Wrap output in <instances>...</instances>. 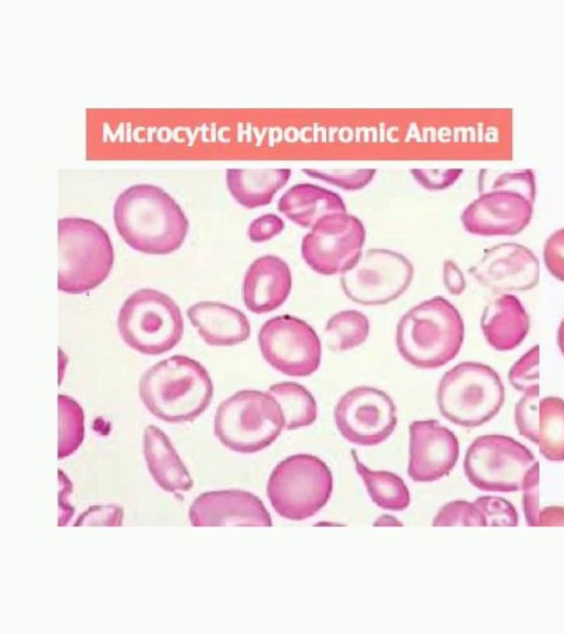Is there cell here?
Here are the masks:
<instances>
[{"instance_id": "ba28073f", "label": "cell", "mask_w": 564, "mask_h": 634, "mask_svg": "<svg viewBox=\"0 0 564 634\" xmlns=\"http://www.w3.org/2000/svg\"><path fill=\"white\" fill-rule=\"evenodd\" d=\"M118 330L132 349L150 356L174 348L183 335L178 305L166 294L151 288L132 293L118 314Z\"/></svg>"}, {"instance_id": "44dd1931", "label": "cell", "mask_w": 564, "mask_h": 634, "mask_svg": "<svg viewBox=\"0 0 564 634\" xmlns=\"http://www.w3.org/2000/svg\"><path fill=\"white\" fill-rule=\"evenodd\" d=\"M278 210L296 225L313 228L326 216L346 214V206L338 194L313 184L301 183L280 197Z\"/></svg>"}, {"instance_id": "277c9868", "label": "cell", "mask_w": 564, "mask_h": 634, "mask_svg": "<svg viewBox=\"0 0 564 634\" xmlns=\"http://www.w3.org/2000/svg\"><path fill=\"white\" fill-rule=\"evenodd\" d=\"M480 196L463 211L464 228L479 236H514L530 222L535 199L531 170L480 177Z\"/></svg>"}, {"instance_id": "e575fe53", "label": "cell", "mask_w": 564, "mask_h": 634, "mask_svg": "<svg viewBox=\"0 0 564 634\" xmlns=\"http://www.w3.org/2000/svg\"><path fill=\"white\" fill-rule=\"evenodd\" d=\"M123 510L115 505H94L83 512L74 526H121Z\"/></svg>"}, {"instance_id": "484cf974", "label": "cell", "mask_w": 564, "mask_h": 634, "mask_svg": "<svg viewBox=\"0 0 564 634\" xmlns=\"http://www.w3.org/2000/svg\"><path fill=\"white\" fill-rule=\"evenodd\" d=\"M549 460H564V400L547 396L539 402L535 442Z\"/></svg>"}, {"instance_id": "e0dca14e", "label": "cell", "mask_w": 564, "mask_h": 634, "mask_svg": "<svg viewBox=\"0 0 564 634\" xmlns=\"http://www.w3.org/2000/svg\"><path fill=\"white\" fill-rule=\"evenodd\" d=\"M193 526H271V515L251 492L229 489L198 495L188 511Z\"/></svg>"}, {"instance_id": "b9f144b4", "label": "cell", "mask_w": 564, "mask_h": 634, "mask_svg": "<svg viewBox=\"0 0 564 634\" xmlns=\"http://www.w3.org/2000/svg\"><path fill=\"white\" fill-rule=\"evenodd\" d=\"M557 343L564 356V319L562 320L557 330Z\"/></svg>"}, {"instance_id": "4dcf8cb0", "label": "cell", "mask_w": 564, "mask_h": 634, "mask_svg": "<svg viewBox=\"0 0 564 634\" xmlns=\"http://www.w3.org/2000/svg\"><path fill=\"white\" fill-rule=\"evenodd\" d=\"M509 381L521 392L539 389V346L525 352L510 369Z\"/></svg>"}, {"instance_id": "60d3db41", "label": "cell", "mask_w": 564, "mask_h": 634, "mask_svg": "<svg viewBox=\"0 0 564 634\" xmlns=\"http://www.w3.org/2000/svg\"><path fill=\"white\" fill-rule=\"evenodd\" d=\"M402 525V523L398 522L395 517L390 515L380 516L375 525Z\"/></svg>"}, {"instance_id": "d4e9b609", "label": "cell", "mask_w": 564, "mask_h": 634, "mask_svg": "<svg viewBox=\"0 0 564 634\" xmlns=\"http://www.w3.org/2000/svg\"><path fill=\"white\" fill-rule=\"evenodd\" d=\"M269 393L279 404L284 429L293 430L312 425L317 417L316 401L308 390L295 382L272 384Z\"/></svg>"}, {"instance_id": "603a6c76", "label": "cell", "mask_w": 564, "mask_h": 634, "mask_svg": "<svg viewBox=\"0 0 564 634\" xmlns=\"http://www.w3.org/2000/svg\"><path fill=\"white\" fill-rule=\"evenodd\" d=\"M291 176L290 168H228L226 182L232 197L247 208L271 203Z\"/></svg>"}, {"instance_id": "5bb4252c", "label": "cell", "mask_w": 564, "mask_h": 634, "mask_svg": "<svg viewBox=\"0 0 564 634\" xmlns=\"http://www.w3.org/2000/svg\"><path fill=\"white\" fill-rule=\"evenodd\" d=\"M340 435L360 446H375L388 439L397 427V408L383 391L357 386L345 393L334 409Z\"/></svg>"}, {"instance_id": "8fae6325", "label": "cell", "mask_w": 564, "mask_h": 634, "mask_svg": "<svg viewBox=\"0 0 564 634\" xmlns=\"http://www.w3.org/2000/svg\"><path fill=\"white\" fill-rule=\"evenodd\" d=\"M413 275V265L403 254L388 249H370L341 273L340 285L354 303L378 306L401 296Z\"/></svg>"}, {"instance_id": "f35d334b", "label": "cell", "mask_w": 564, "mask_h": 634, "mask_svg": "<svg viewBox=\"0 0 564 634\" xmlns=\"http://www.w3.org/2000/svg\"><path fill=\"white\" fill-rule=\"evenodd\" d=\"M443 281L446 289L452 295H459L466 288L464 274L452 260H446L443 264Z\"/></svg>"}, {"instance_id": "52a82bcc", "label": "cell", "mask_w": 564, "mask_h": 634, "mask_svg": "<svg viewBox=\"0 0 564 634\" xmlns=\"http://www.w3.org/2000/svg\"><path fill=\"white\" fill-rule=\"evenodd\" d=\"M284 429L278 402L258 390H242L220 403L214 433L228 449L252 453L269 447Z\"/></svg>"}, {"instance_id": "d590c367", "label": "cell", "mask_w": 564, "mask_h": 634, "mask_svg": "<svg viewBox=\"0 0 564 634\" xmlns=\"http://www.w3.org/2000/svg\"><path fill=\"white\" fill-rule=\"evenodd\" d=\"M543 256L550 273L564 282V228L549 237L544 244Z\"/></svg>"}, {"instance_id": "2e32d148", "label": "cell", "mask_w": 564, "mask_h": 634, "mask_svg": "<svg viewBox=\"0 0 564 634\" xmlns=\"http://www.w3.org/2000/svg\"><path fill=\"white\" fill-rule=\"evenodd\" d=\"M409 430L410 478L415 482H432L448 476L459 456L454 433L435 419L414 420Z\"/></svg>"}, {"instance_id": "5b68a950", "label": "cell", "mask_w": 564, "mask_h": 634, "mask_svg": "<svg viewBox=\"0 0 564 634\" xmlns=\"http://www.w3.org/2000/svg\"><path fill=\"white\" fill-rule=\"evenodd\" d=\"M113 249L106 230L93 220H58V289L80 294L96 288L109 275Z\"/></svg>"}, {"instance_id": "836d02e7", "label": "cell", "mask_w": 564, "mask_h": 634, "mask_svg": "<svg viewBox=\"0 0 564 634\" xmlns=\"http://www.w3.org/2000/svg\"><path fill=\"white\" fill-rule=\"evenodd\" d=\"M539 461L534 462L533 466L527 472L523 484V511L527 524L530 526H538L539 524Z\"/></svg>"}, {"instance_id": "4fadbf2b", "label": "cell", "mask_w": 564, "mask_h": 634, "mask_svg": "<svg viewBox=\"0 0 564 634\" xmlns=\"http://www.w3.org/2000/svg\"><path fill=\"white\" fill-rule=\"evenodd\" d=\"M365 238V227L359 218L347 212L326 216L304 236L302 256L319 274L344 273L361 255Z\"/></svg>"}, {"instance_id": "cb8c5ba5", "label": "cell", "mask_w": 564, "mask_h": 634, "mask_svg": "<svg viewBox=\"0 0 564 634\" xmlns=\"http://www.w3.org/2000/svg\"><path fill=\"white\" fill-rule=\"evenodd\" d=\"M351 456L369 496L378 506L388 511H403L409 506V489L399 476L390 471L370 470L358 459L355 450H351Z\"/></svg>"}, {"instance_id": "7402d4cb", "label": "cell", "mask_w": 564, "mask_h": 634, "mask_svg": "<svg viewBox=\"0 0 564 634\" xmlns=\"http://www.w3.org/2000/svg\"><path fill=\"white\" fill-rule=\"evenodd\" d=\"M143 455L150 474L163 490L176 493L192 489L189 472L169 437L156 426L149 425L144 429Z\"/></svg>"}, {"instance_id": "83f0119b", "label": "cell", "mask_w": 564, "mask_h": 634, "mask_svg": "<svg viewBox=\"0 0 564 634\" xmlns=\"http://www.w3.org/2000/svg\"><path fill=\"white\" fill-rule=\"evenodd\" d=\"M84 439V413L73 398L58 395V459L75 452Z\"/></svg>"}, {"instance_id": "6da1fadb", "label": "cell", "mask_w": 564, "mask_h": 634, "mask_svg": "<svg viewBox=\"0 0 564 634\" xmlns=\"http://www.w3.org/2000/svg\"><path fill=\"white\" fill-rule=\"evenodd\" d=\"M113 220L123 240L147 254L177 250L188 231V220L178 204L151 184H137L123 190L115 201Z\"/></svg>"}, {"instance_id": "8992f818", "label": "cell", "mask_w": 564, "mask_h": 634, "mask_svg": "<svg viewBox=\"0 0 564 634\" xmlns=\"http://www.w3.org/2000/svg\"><path fill=\"white\" fill-rule=\"evenodd\" d=\"M436 398L446 419L463 427H476L498 414L505 401V387L492 368L466 361L442 376Z\"/></svg>"}, {"instance_id": "9c48e42d", "label": "cell", "mask_w": 564, "mask_h": 634, "mask_svg": "<svg viewBox=\"0 0 564 634\" xmlns=\"http://www.w3.org/2000/svg\"><path fill=\"white\" fill-rule=\"evenodd\" d=\"M333 477L318 457L293 455L272 470L267 493L275 512L291 521H304L315 515L328 502Z\"/></svg>"}, {"instance_id": "d6986e66", "label": "cell", "mask_w": 564, "mask_h": 634, "mask_svg": "<svg viewBox=\"0 0 564 634\" xmlns=\"http://www.w3.org/2000/svg\"><path fill=\"white\" fill-rule=\"evenodd\" d=\"M187 317L209 346H235L250 336L246 315L224 303L199 302L187 309Z\"/></svg>"}, {"instance_id": "8d00e7d4", "label": "cell", "mask_w": 564, "mask_h": 634, "mask_svg": "<svg viewBox=\"0 0 564 634\" xmlns=\"http://www.w3.org/2000/svg\"><path fill=\"white\" fill-rule=\"evenodd\" d=\"M462 172V170H411L415 181L422 187L431 190L444 189L451 186Z\"/></svg>"}, {"instance_id": "1f68e13d", "label": "cell", "mask_w": 564, "mask_h": 634, "mask_svg": "<svg viewBox=\"0 0 564 634\" xmlns=\"http://www.w3.org/2000/svg\"><path fill=\"white\" fill-rule=\"evenodd\" d=\"M474 504L482 513L487 526H517L518 513L514 506L500 496H479Z\"/></svg>"}, {"instance_id": "7c38bea8", "label": "cell", "mask_w": 564, "mask_h": 634, "mask_svg": "<svg viewBox=\"0 0 564 634\" xmlns=\"http://www.w3.org/2000/svg\"><path fill=\"white\" fill-rule=\"evenodd\" d=\"M258 342L264 360L285 375L308 376L321 364V340L315 330L297 317L280 315L267 320Z\"/></svg>"}, {"instance_id": "ac0fdd59", "label": "cell", "mask_w": 564, "mask_h": 634, "mask_svg": "<svg viewBox=\"0 0 564 634\" xmlns=\"http://www.w3.org/2000/svg\"><path fill=\"white\" fill-rule=\"evenodd\" d=\"M291 287L289 265L275 255H263L256 259L245 274L242 299L250 311L265 314L286 300Z\"/></svg>"}, {"instance_id": "7a4b0ae2", "label": "cell", "mask_w": 564, "mask_h": 634, "mask_svg": "<svg viewBox=\"0 0 564 634\" xmlns=\"http://www.w3.org/2000/svg\"><path fill=\"white\" fill-rule=\"evenodd\" d=\"M206 369L185 356H172L144 372L139 395L147 409L167 423H185L203 414L213 398Z\"/></svg>"}, {"instance_id": "3957f363", "label": "cell", "mask_w": 564, "mask_h": 634, "mask_svg": "<svg viewBox=\"0 0 564 634\" xmlns=\"http://www.w3.org/2000/svg\"><path fill=\"white\" fill-rule=\"evenodd\" d=\"M464 321L456 307L442 296L409 309L397 325L400 356L419 369H436L453 360L464 341Z\"/></svg>"}, {"instance_id": "74e56055", "label": "cell", "mask_w": 564, "mask_h": 634, "mask_svg": "<svg viewBox=\"0 0 564 634\" xmlns=\"http://www.w3.org/2000/svg\"><path fill=\"white\" fill-rule=\"evenodd\" d=\"M284 228L283 220L274 214L256 218L248 228V237L252 242H263L279 234Z\"/></svg>"}, {"instance_id": "30bf717a", "label": "cell", "mask_w": 564, "mask_h": 634, "mask_svg": "<svg viewBox=\"0 0 564 634\" xmlns=\"http://www.w3.org/2000/svg\"><path fill=\"white\" fill-rule=\"evenodd\" d=\"M533 453L516 439L505 435H484L468 447L464 470L468 481L479 490L516 492L522 489Z\"/></svg>"}, {"instance_id": "9a60e30c", "label": "cell", "mask_w": 564, "mask_h": 634, "mask_svg": "<svg viewBox=\"0 0 564 634\" xmlns=\"http://www.w3.org/2000/svg\"><path fill=\"white\" fill-rule=\"evenodd\" d=\"M469 272L495 293L521 292L536 286L540 265L528 248L506 242L485 250L482 258Z\"/></svg>"}, {"instance_id": "4316f807", "label": "cell", "mask_w": 564, "mask_h": 634, "mask_svg": "<svg viewBox=\"0 0 564 634\" xmlns=\"http://www.w3.org/2000/svg\"><path fill=\"white\" fill-rule=\"evenodd\" d=\"M369 320L365 314L349 309L333 315L324 329V340L333 352H343L364 343L369 335Z\"/></svg>"}, {"instance_id": "f546056e", "label": "cell", "mask_w": 564, "mask_h": 634, "mask_svg": "<svg viewBox=\"0 0 564 634\" xmlns=\"http://www.w3.org/2000/svg\"><path fill=\"white\" fill-rule=\"evenodd\" d=\"M308 176L325 181L347 190H356L368 185L376 174L373 168L360 170H303Z\"/></svg>"}, {"instance_id": "f1b7e54d", "label": "cell", "mask_w": 564, "mask_h": 634, "mask_svg": "<svg viewBox=\"0 0 564 634\" xmlns=\"http://www.w3.org/2000/svg\"><path fill=\"white\" fill-rule=\"evenodd\" d=\"M432 524L433 526H487L479 509L466 501H453L443 505Z\"/></svg>"}, {"instance_id": "ab89813d", "label": "cell", "mask_w": 564, "mask_h": 634, "mask_svg": "<svg viewBox=\"0 0 564 634\" xmlns=\"http://www.w3.org/2000/svg\"><path fill=\"white\" fill-rule=\"evenodd\" d=\"M538 526H564V507L547 506L540 510Z\"/></svg>"}, {"instance_id": "d6a6232c", "label": "cell", "mask_w": 564, "mask_h": 634, "mask_svg": "<svg viewBox=\"0 0 564 634\" xmlns=\"http://www.w3.org/2000/svg\"><path fill=\"white\" fill-rule=\"evenodd\" d=\"M539 389L524 393L514 408V422L519 434L535 442L539 414Z\"/></svg>"}, {"instance_id": "ffe728a7", "label": "cell", "mask_w": 564, "mask_h": 634, "mask_svg": "<svg viewBox=\"0 0 564 634\" xmlns=\"http://www.w3.org/2000/svg\"><path fill=\"white\" fill-rule=\"evenodd\" d=\"M487 342L498 351L517 348L529 331V317L521 302L511 294L492 299L480 320Z\"/></svg>"}]
</instances>
